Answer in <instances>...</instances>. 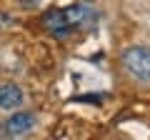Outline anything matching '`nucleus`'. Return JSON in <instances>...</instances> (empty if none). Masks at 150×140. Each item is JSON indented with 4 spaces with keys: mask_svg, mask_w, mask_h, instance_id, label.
<instances>
[{
    "mask_svg": "<svg viewBox=\"0 0 150 140\" xmlns=\"http://www.w3.org/2000/svg\"><path fill=\"white\" fill-rule=\"evenodd\" d=\"M120 60L130 78H135L138 83H150V48L133 45L120 55Z\"/></svg>",
    "mask_w": 150,
    "mask_h": 140,
    "instance_id": "nucleus-1",
    "label": "nucleus"
},
{
    "mask_svg": "<svg viewBox=\"0 0 150 140\" xmlns=\"http://www.w3.org/2000/svg\"><path fill=\"white\" fill-rule=\"evenodd\" d=\"M35 125H38V120H35L33 113H28V110H18V113H13L10 118H8L5 133L10 135V138H23V135L33 133Z\"/></svg>",
    "mask_w": 150,
    "mask_h": 140,
    "instance_id": "nucleus-2",
    "label": "nucleus"
},
{
    "mask_svg": "<svg viewBox=\"0 0 150 140\" xmlns=\"http://www.w3.org/2000/svg\"><path fill=\"white\" fill-rule=\"evenodd\" d=\"M25 100V93L18 83H0V110H18Z\"/></svg>",
    "mask_w": 150,
    "mask_h": 140,
    "instance_id": "nucleus-3",
    "label": "nucleus"
},
{
    "mask_svg": "<svg viewBox=\"0 0 150 140\" xmlns=\"http://www.w3.org/2000/svg\"><path fill=\"white\" fill-rule=\"evenodd\" d=\"M43 23H45V28L53 33L55 38H65V35H70V33L75 30V28L65 20V13L63 10H48L43 15Z\"/></svg>",
    "mask_w": 150,
    "mask_h": 140,
    "instance_id": "nucleus-4",
    "label": "nucleus"
},
{
    "mask_svg": "<svg viewBox=\"0 0 150 140\" xmlns=\"http://www.w3.org/2000/svg\"><path fill=\"white\" fill-rule=\"evenodd\" d=\"M63 13H65V20H68L73 28H83V25H88V23L95 20V13H93V8L83 5V3H75V5L63 8Z\"/></svg>",
    "mask_w": 150,
    "mask_h": 140,
    "instance_id": "nucleus-5",
    "label": "nucleus"
},
{
    "mask_svg": "<svg viewBox=\"0 0 150 140\" xmlns=\"http://www.w3.org/2000/svg\"><path fill=\"white\" fill-rule=\"evenodd\" d=\"M0 135H3V133H0Z\"/></svg>",
    "mask_w": 150,
    "mask_h": 140,
    "instance_id": "nucleus-6",
    "label": "nucleus"
}]
</instances>
